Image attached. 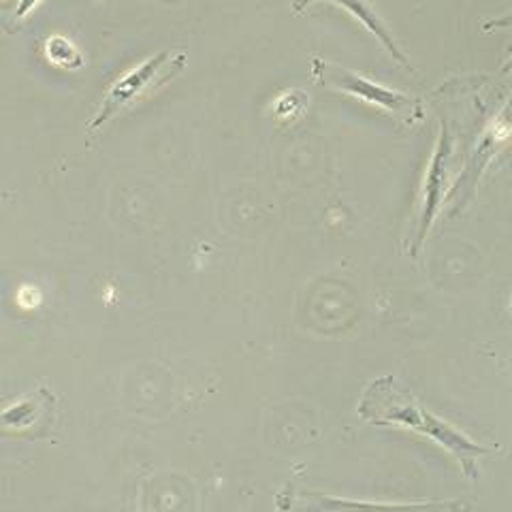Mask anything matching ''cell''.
Masks as SVG:
<instances>
[{
    "mask_svg": "<svg viewBox=\"0 0 512 512\" xmlns=\"http://www.w3.org/2000/svg\"><path fill=\"white\" fill-rule=\"evenodd\" d=\"M323 504L329 506L325 512H448V502H423V504H365L348 500H329L323 498Z\"/></svg>",
    "mask_w": 512,
    "mask_h": 512,
    "instance_id": "5b68a950",
    "label": "cell"
},
{
    "mask_svg": "<svg viewBox=\"0 0 512 512\" xmlns=\"http://www.w3.org/2000/svg\"><path fill=\"white\" fill-rule=\"evenodd\" d=\"M184 62V54H160L156 58H150L148 62H143L133 73H128L105 96L99 116L90 124V131H94L96 126H101L109 118H114L124 107H131L141 96H146L154 88L169 82L173 75H178L184 69Z\"/></svg>",
    "mask_w": 512,
    "mask_h": 512,
    "instance_id": "7a4b0ae2",
    "label": "cell"
},
{
    "mask_svg": "<svg viewBox=\"0 0 512 512\" xmlns=\"http://www.w3.org/2000/svg\"><path fill=\"white\" fill-rule=\"evenodd\" d=\"M335 3H340L344 9H348L352 15H355V18H359L367 28H370V30L374 32V35H376L384 45L389 47L391 54H393L397 60H404V56L399 54V50L395 47V43L389 39L387 30L382 28V24L376 20V15H374L370 9L363 7V5L359 3V0H335Z\"/></svg>",
    "mask_w": 512,
    "mask_h": 512,
    "instance_id": "8992f818",
    "label": "cell"
},
{
    "mask_svg": "<svg viewBox=\"0 0 512 512\" xmlns=\"http://www.w3.org/2000/svg\"><path fill=\"white\" fill-rule=\"evenodd\" d=\"M359 414L372 425H391L421 431V434L438 442L448 453L455 455L457 463L468 476L476 474V459L487 453V448L478 446L474 440L457 431L451 423L431 414L393 376L378 378L365 389L359 402Z\"/></svg>",
    "mask_w": 512,
    "mask_h": 512,
    "instance_id": "6da1fadb",
    "label": "cell"
},
{
    "mask_svg": "<svg viewBox=\"0 0 512 512\" xmlns=\"http://www.w3.org/2000/svg\"><path fill=\"white\" fill-rule=\"evenodd\" d=\"M60 423V406L54 391L39 387L18 402L0 410V438L47 440Z\"/></svg>",
    "mask_w": 512,
    "mask_h": 512,
    "instance_id": "3957f363",
    "label": "cell"
},
{
    "mask_svg": "<svg viewBox=\"0 0 512 512\" xmlns=\"http://www.w3.org/2000/svg\"><path fill=\"white\" fill-rule=\"evenodd\" d=\"M314 77L318 79V82L327 84L329 88H338L348 94H355V96H359V99L387 109V111H391V114L402 116L410 122L421 118L419 105H416V101L410 99V96L382 88V86L370 82V79L359 77L355 73H348L342 67H335V64L314 60Z\"/></svg>",
    "mask_w": 512,
    "mask_h": 512,
    "instance_id": "277c9868",
    "label": "cell"
}]
</instances>
